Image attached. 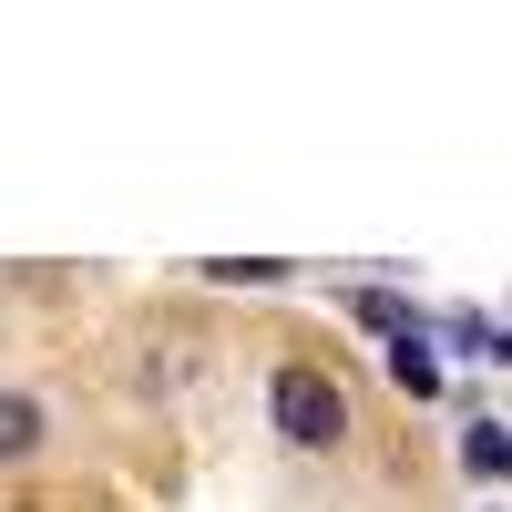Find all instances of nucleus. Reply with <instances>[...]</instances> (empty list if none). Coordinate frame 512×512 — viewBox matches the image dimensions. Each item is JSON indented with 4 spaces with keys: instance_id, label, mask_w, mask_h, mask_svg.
<instances>
[{
    "instance_id": "obj_1",
    "label": "nucleus",
    "mask_w": 512,
    "mask_h": 512,
    "mask_svg": "<svg viewBox=\"0 0 512 512\" xmlns=\"http://www.w3.org/2000/svg\"><path fill=\"white\" fill-rule=\"evenodd\" d=\"M267 420H277L287 451H338L349 400H338V379H318V369H277V379H267Z\"/></svg>"
},
{
    "instance_id": "obj_2",
    "label": "nucleus",
    "mask_w": 512,
    "mask_h": 512,
    "mask_svg": "<svg viewBox=\"0 0 512 512\" xmlns=\"http://www.w3.org/2000/svg\"><path fill=\"white\" fill-rule=\"evenodd\" d=\"M41 431H52V410H41L31 390H0V461H31Z\"/></svg>"
},
{
    "instance_id": "obj_3",
    "label": "nucleus",
    "mask_w": 512,
    "mask_h": 512,
    "mask_svg": "<svg viewBox=\"0 0 512 512\" xmlns=\"http://www.w3.org/2000/svg\"><path fill=\"white\" fill-rule=\"evenodd\" d=\"M461 472H472V482H502V472H512V431H502V420H472V441H461Z\"/></svg>"
},
{
    "instance_id": "obj_4",
    "label": "nucleus",
    "mask_w": 512,
    "mask_h": 512,
    "mask_svg": "<svg viewBox=\"0 0 512 512\" xmlns=\"http://www.w3.org/2000/svg\"><path fill=\"white\" fill-rule=\"evenodd\" d=\"M349 318H359V328H379V338H420V318L400 308L390 287H359V297H349Z\"/></svg>"
},
{
    "instance_id": "obj_5",
    "label": "nucleus",
    "mask_w": 512,
    "mask_h": 512,
    "mask_svg": "<svg viewBox=\"0 0 512 512\" xmlns=\"http://www.w3.org/2000/svg\"><path fill=\"white\" fill-rule=\"evenodd\" d=\"M390 379H400V390H441V369L420 359V338H400V349H390Z\"/></svg>"
}]
</instances>
